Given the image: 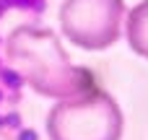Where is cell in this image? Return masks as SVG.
I'll return each instance as SVG.
<instances>
[{"mask_svg": "<svg viewBox=\"0 0 148 140\" xmlns=\"http://www.w3.org/2000/svg\"><path fill=\"white\" fill-rule=\"evenodd\" d=\"M5 57L13 73H18L42 96L75 99L99 86L86 68H75L68 60L65 49L49 29H13L5 39Z\"/></svg>", "mask_w": 148, "mask_h": 140, "instance_id": "obj_1", "label": "cell"}, {"mask_svg": "<svg viewBox=\"0 0 148 140\" xmlns=\"http://www.w3.org/2000/svg\"><path fill=\"white\" fill-rule=\"evenodd\" d=\"M122 112L99 86L83 96L62 99L47 114L49 140H120Z\"/></svg>", "mask_w": 148, "mask_h": 140, "instance_id": "obj_2", "label": "cell"}, {"mask_svg": "<svg viewBox=\"0 0 148 140\" xmlns=\"http://www.w3.org/2000/svg\"><path fill=\"white\" fill-rule=\"evenodd\" d=\"M122 0H65L60 8V29L81 49H109L122 34Z\"/></svg>", "mask_w": 148, "mask_h": 140, "instance_id": "obj_3", "label": "cell"}, {"mask_svg": "<svg viewBox=\"0 0 148 140\" xmlns=\"http://www.w3.org/2000/svg\"><path fill=\"white\" fill-rule=\"evenodd\" d=\"M125 34H127V42H130L133 52H138L140 57H148V0L138 3L127 13Z\"/></svg>", "mask_w": 148, "mask_h": 140, "instance_id": "obj_4", "label": "cell"}, {"mask_svg": "<svg viewBox=\"0 0 148 140\" xmlns=\"http://www.w3.org/2000/svg\"><path fill=\"white\" fill-rule=\"evenodd\" d=\"M0 140H36V132L29 130L18 114H0Z\"/></svg>", "mask_w": 148, "mask_h": 140, "instance_id": "obj_5", "label": "cell"}]
</instances>
